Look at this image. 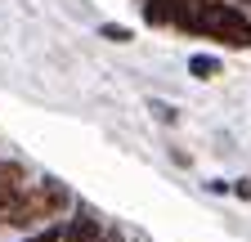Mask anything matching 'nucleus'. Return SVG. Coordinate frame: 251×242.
<instances>
[{"label":"nucleus","mask_w":251,"mask_h":242,"mask_svg":"<svg viewBox=\"0 0 251 242\" xmlns=\"http://www.w3.org/2000/svg\"><path fill=\"white\" fill-rule=\"evenodd\" d=\"M198 32H206V36H215V41H229V45H238V49L251 45V23H247L233 5H220V0H206V5H202Z\"/></svg>","instance_id":"nucleus-1"},{"label":"nucleus","mask_w":251,"mask_h":242,"mask_svg":"<svg viewBox=\"0 0 251 242\" xmlns=\"http://www.w3.org/2000/svg\"><path fill=\"white\" fill-rule=\"evenodd\" d=\"M58 206H68V189L50 179V184H41V189L23 193V197L5 211V220H9V224H36V220H50Z\"/></svg>","instance_id":"nucleus-2"},{"label":"nucleus","mask_w":251,"mask_h":242,"mask_svg":"<svg viewBox=\"0 0 251 242\" xmlns=\"http://www.w3.org/2000/svg\"><path fill=\"white\" fill-rule=\"evenodd\" d=\"M18 197H23V170L18 166H0V206L9 211Z\"/></svg>","instance_id":"nucleus-3"},{"label":"nucleus","mask_w":251,"mask_h":242,"mask_svg":"<svg viewBox=\"0 0 251 242\" xmlns=\"http://www.w3.org/2000/svg\"><path fill=\"white\" fill-rule=\"evenodd\" d=\"M94 238H99V224H94V220H72L68 224V233H63V242H94Z\"/></svg>","instance_id":"nucleus-4"},{"label":"nucleus","mask_w":251,"mask_h":242,"mask_svg":"<svg viewBox=\"0 0 251 242\" xmlns=\"http://www.w3.org/2000/svg\"><path fill=\"white\" fill-rule=\"evenodd\" d=\"M144 18L148 23H175V0H148V5H144Z\"/></svg>","instance_id":"nucleus-5"},{"label":"nucleus","mask_w":251,"mask_h":242,"mask_svg":"<svg viewBox=\"0 0 251 242\" xmlns=\"http://www.w3.org/2000/svg\"><path fill=\"white\" fill-rule=\"evenodd\" d=\"M188 72L202 76V81H211V76L220 72V58H211V54H193V58H188Z\"/></svg>","instance_id":"nucleus-6"},{"label":"nucleus","mask_w":251,"mask_h":242,"mask_svg":"<svg viewBox=\"0 0 251 242\" xmlns=\"http://www.w3.org/2000/svg\"><path fill=\"white\" fill-rule=\"evenodd\" d=\"M99 32H103V41H117V45H121V41H130V27H117V23H103Z\"/></svg>","instance_id":"nucleus-7"},{"label":"nucleus","mask_w":251,"mask_h":242,"mask_svg":"<svg viewBox=\"0 0 251 242\" xmlns=\"http://www.w3.org/2000/svg\"><path fill=\"white\" fill-rule=\"evenodd\" d=\"M23 242H63V229H41V233H31V238H23Z\"/></svg>","instance_id":"nucleus-8"},{"label":"nucleus","mask_w":251,"mask_h":242,"mask_svg":"<svg viewBox=\"0 0 251 242\" xmlns=\"http://www.w3.org/2000/svg\"><path fill=\"white\" fill-rule=\"evenodd\" d=\"M233 193H238V197H251V179H238V184H233Z\"/></svg>","instance_id":"nucleus-9"},{"label":"nucleus","mask_w":251,"mask_h":242,"mask_svg":"<svg viewBox=\"0 0 251 242\" xmlns=\"http://www.w3.org/2000/svg\"><path fill=\"white\" fill-rule=\"evenodd\" d=\"M108 242H121V238H117V233H112V238H108Z\"/></svg>","instance_id":"nucleus-10"}]
</instances>
